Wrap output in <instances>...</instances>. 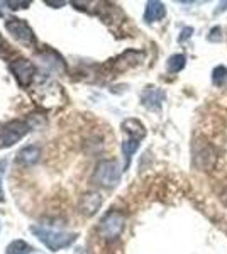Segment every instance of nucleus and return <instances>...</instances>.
<instances>
[{
  "label": "nucleus",
  "instance_id": "1",
  "mask_svg": "<svg viewBox=\"0 0 227 254\" xmlns=\"http://www.w3.org/2000/svg\"><path fill=\"white\" fill-rule=\"evenodd\" d=\"M29 231L38 237V239L46 246L48 249H51V251H60V249L68 248V246H72L76 239V234L53 231V229L43 227V225H31Z\"/></svg>",
  "mask_w": 227,
  "mask_h": 254
},
{
  "label": "nucleus",
  "instance_id": "2",
  "mask_svg": "<svg viewBox=\"0 0 227 254\" xmlns=\"http://www.w3.org/2000/svg\"><path fill=\"white\" fill-rule=\"evenodd\" d=\"M92 180L97 185L105 187V188H112L119 183L121 180V170H119V165L112 159H104L97 165L93 171Z\"/></svg>",
  "mask_w": 227,
  "mask_h": 254
},
{
  "label": "nucleus",
  "instance_id": "3",
  "mask_svg": "<svg viewBox=\"0 0 227 254\" xmlns=\"http://www.w3.org/2000/svg\"><path fill=\"white\" fill-rule=\"evenodd\" d=\"M124 225H126V217H124V214L117 210H112L109 214H105L104 219L100 220L98 232H100V236L104 239L114 241L121 236V232L124 231Z\"/></svg>",
  "mask_w": 227,
  "mask_h": 254
},
{
  "label": "nucleus",
  "instance_id": "4",
  "mask_svg": "<svg viewBox=\"0 0 227 254\" xmlns=\"http://www.w3.org/2000/svg\"><path fill=\"white\" fill-rule=\"evenodd\" d=\"M31 130V124L24 121H10L0 127V147H9L20 141Z\"/></svg>",
  "mask_w": 227,
  "mask_h": 254
},
{
  "label": "nucleus",
  "instance_id": "5",
  "mask_svg": "<svg viewBox=\"0 0 227 254\" xmlns=\"http://www.w3.org/2000/svg\"><path fill=\"white\" fill-rule=\"evenodd\" d=\"M9 69L12 71V75L15 76V80L19 81L20 87H29L36 76L34 64H32L29 60H24V58L12 61V63L9 64Z\"/></svg>",
  "mask_w": 227,
  "mask_h": 254
},
{
  "label": "nucleus",
  "instance_id": "6",
  "mask_svg": "<svg viewBox=\"0 0 227 254\" xmlns=\"http://www.w3.org/2000/svg\"><path fill=\"white\" fill-rule=\"evenodd\" d=\"M5 29L14 36L15 39L20 41L24 44H32L34 43V32H32L31 26L24 19L10 17L5 20Z\"/></svg>",
  "mask_w": 227,
  "mask_h": 254
},
{
  "label": "nucleus",
  "instance_id": "7",
  "mask_svg": "<svg viewBox=\"0 0 227 254\" xmlns=\"http://www.w3.org/2000/svg\"><path fill=\"white\" fill-rule=\"evenodd\" d=\"M102 205V196L97 191H88L81 196L80 200V212L86 217H92L97 214V210Z\"/></svg>",
  "mask_w": 227,
  "mask_h": 254
},
{
  "label": "nucleus",
  "instance_id": "8",
  "mask_svg": "<svg viewBox=\"0 0 227 254\" xmlns=\"http://www.w3.org/2000/svg\"><path fill=\"white\" fill-rule=\"evenodd\" d=\"M41 158V149L39 146H24L22 149L17 153V158H15V163L20 166H32L39 161Z\"/></svg>",
  "mask_w": 227,
  "mask_h": 254
},
{
  "label": "nucleus",
  "instance_id": "9",
  "mask_svg": "<svg viewBox=\"0 0 227 254\" xmlns=\"http://www.w3.org/2000/svg\"><path fill=\"white\" fill-rule=\"evenodd\" d=\"M163 92L154 87H150L143 92V104L146 105L148 109H159L161 102H163Z\"/></svg>",
  "mask_w": 227,
  "mask_h": 254
},
{
  "label": "nucleus",
  "instance_id": "10",
  "mask_svg": "<svg viewBox=\"0 0 227 254\" xmlns=\"http://www.w3.org/2000/svg\"><path fill=\"white\" fill-rule=\"evenodd\" d=\"M166 14V9L161 2H148L146 3V10H144V20L146 22H154V20H159L164 17Z\"/></svg>",
  "mask_w": 227,
  "mask_h": 254
},
{
  "label": "nucleus",
  "instance_id": "11",
  "mask_svg": "<svg viewBox=\"0 0 227 254\" xmlns=\"http://www.w3.org/2000/svg\"><path fill=\"white\" fill-rule=\"evenodd\" d=\"M122 129L126 130V132L129 134L133 139H139V141L146 136V129H144V126L139 121H136V119H127V121H124Z\"/></svg>",
  "mask_w": 227,
  "mask_h": 254
},
{
  "label": "nucleus",
  "instance_id": "12",
  "mask_svg": "<svg viewBox=\"0 0 227 254\" xmlns=\"http://www.w3.org/2000/svg\"><path fill=\"white\" fill-rule=\"evenodd\" d=\"M139 147V139H126L122 144V153H124V158H126V168L131 165V158H133V154L138 151Z\"/></svg>",
  "mask_w": 227,
  "mask_h": 254
},
{
  "label": "nucleus",
  "instance_id": "13",
  "mask_svg": "<svg viewBox=\"0 0 227 254\" xmlns=\"http://www.w3.org/2000/svg\"><path fill=\"white\" fill-rule=\"evenodd\" d=\"M31 251H32V248L26 241L17 239V241H12V243L7 246L5 254H29Z\"/></svg>",
  "mask_w": 227,
  "mask_h": 254
},
{
  "label": "nucleus",
  "instance_id": "14",
  "mask_svg": "<svg viewBox=\"0 0 227 254\" xmlns=\"http://www.w3.org/2000/svg\"><path fill=\"white\" fill-rule=\"evenodd\" d=\"M185 63H187V58L185 55H173L170 60H168V71L170 73H178L185 68Z\"/></svg>",
  "mask_w": 227,
  "mask_h": 254
},
{
  "label": "nucleus",
  "instance_id": "15",
  "mask_svg": "<svg viewBox=\"0 0 227 254\" xmlns=\"http://www.w3.org/2000/svg\"><path fill=\"white\" fill-rule=\"evenodd\" d=\"M212 81L214 85H217V87H222V85H226L227 81V68L226 66H217L216 69L212 71Z\"/></svg>",
  "mask_w": 227,
  "mask_h": 254
},
{
  "label": "nucleus",
  "instance_id": "16",
  "mask_svg": "<svg viewBox=\"0 0 227 254\" xmlns=\"http://www.w3.org/2000/svg\"><path fill=\"white\" fill-rule=\"evenodd\" d=\"M5 5H10V9H26L31 3L29 2H5Z\"/></svg>",
  "mask_w": 227,
  "mask_h": 254
},
{
  "label": "nucleus",
  "instance_id": "17",
  "mask_svg": "<svg viewBox=\"0 0 227 254\" xmlns=\"http://www.w3.org/2000/svg\"><path fill=\"white\" fill-rule=\"evenodd\" d=\"M190 32H193L192 27H187V29H183V32H181V34H183V36H180V41L188 39V38H190Z\"/></svg>",
  "mask_w": 227,
  "mask_h": 254
},
{
  "label": "nucleus",
  "instance_id": "18",
  "mask_svg": "<svg viewBox=\"0 0 227 254\" xmlns=\"http://www.w3.org/2000/svg\"><path fill=\"white\" fill-rule=\"evenodd\" d=\"M48 5H65V2H51V0H48Z\"/></svg>",
  "mask_w": 227,
  "mask_h": 254
},
{
  "label": "nucleus",
  "instance_id": "19",
  "mask_svg": "<svg viewBox=\"0 0 227 254\" xmlns=\"http://www.w3.org/2000/svg\"><path fill=\"white\" fill-rule=\"evenodd\" d=\"M0 202H3V190H2V182H0Z\"/></svg>",
  "mask_w": 227,
  "mask_h": 254
},
{
  "label": "nucleus",
  "instance_id": "20",
  "mask_svg": "<svg viewBox=\"0 0 227 254\" xmlns=\"http://www.w3.org/2000/svg\"><path fill=\"white\" fill-rule=\"evenodd\" d=\"M0 43H2V41H0Z\"/></svg>",
  "mask_w": 227,
  "mask_h": 254
}]
</instances>
